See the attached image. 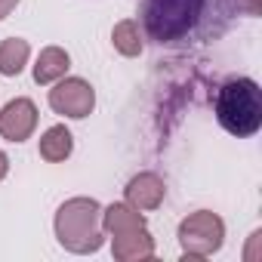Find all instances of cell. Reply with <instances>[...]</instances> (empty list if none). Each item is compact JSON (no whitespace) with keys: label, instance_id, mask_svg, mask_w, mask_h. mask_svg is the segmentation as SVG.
I'll return each mask as SVG.
<instances>
[{"label":"cell","instance_id":"obj_1","mask_svg":"<svg viewBox=\"0 0 262 262\" xmlns=\"http://www.w3.org/2000/svg\"><path fill=\"white\" fill-rule=\"evenodd\" d=\"M234 16V0H142L139 25L158 47H191L219 40Z\"/></svg>","mask_w":262,"mask_h":262},{"label":"cell","instance_id":"obj_2","mask_svg":"<svg viewBox=\"0 0 262 262\" xmlns=\"http://www.w3.org/2000/svg\"><path fill=\"white\" fill-rule=\"evenodd\" d=\"M216 120L225 133L247 139L262 126V90L250 77H228L213 99Z\"/></svg>","mask_w":262,"mask_h":262},{"label":"cell","instance_id":"obj_3","mask_svg":"<svg viewBox=\"0 0 262 262\" xmlns=\"http://www.w3.org/2000/svg\"><path fill=\"white\" fill-rule=\"evenodd\" d=\"M56 237L71 253H96L102 247V207L93 198H71L56 213Z\"/></svg>","mask_w":262,"mask_h":262},{"label":"cell","instance_id":"obj_4","mask_svg":"<svg viewBox=\"0 0 262 262\" xmlns=\"http://www.w3.org/2000/svg\"><path fill=\"white\" fill-rule=\"evenodd\" d=\"M222 241H225V222L210 210H198L179 222V244L191 259L213 256L222 247Z\"/></svg>","mask_w":262,"mask_h":262},{"label":"cell","instance_id":"obj_5","mask_svg":"<svg viewBox=\"0 0 262 262\" xmlns=\"http://www.w3.org/2000/svg\"><path fill=\"white\" fill-rule=\"evenodd\" d=\"M50 108L65 117H86L96 108V93L83 77H59L56 86L50 90Z\"/></svg>","mask_w":262,"mask_h":262},{"label":"cell","instance_id":"obj_6","mask_svg":"<svg viewBox=\"0 0 262 262\" xmlns=\"http://www.w3.org/2000/svg\"><path fill=\"white\" fill-rule=\"evenodd\" d=\"M37 126V105L31 99H13L0 108V136L10 142H25L31 139Z\"/></svg>","mask_w":262,"mask_h":262},{"label":"cell","instance_id":"obj_7","mask_svg":"<svg viewBox=\"0 0 262 262\" xmlns=\"http://www.w3.org/2000/svg\"><path fill=\"white\" fill-rule=\"evenodd\" d=\"M167 185L158 173H139L126 182V204H133L136 210H158L164 204Z\"/></svg>","mask_w":262,"mask_h":262},{"label":"cell","instance_id":"obj_8","mask_svg":"<svg viewBox=\"0 0 262 262\" xmlns=\"http://www.w3.org/2000/svg\"><path fill=\"white\" fill-rule=\"evenodd\" d=\"M142 228H148L142 210H136L126 201L111 204L108 210H102V231H108L111 237H120V234H129V231H142Z\"/></svg>","mask_w":262,"mask_h":262},{"label":"cell","instance_id":"obj_9","mask_svg":"<svg viewBox=\"0 0 262 262\" xmlns=\"http://www.w3.org/2000/svg\"><path fill=\"white\" fill-rule=\"evenodd\" d=\"M111 253L120 262H133V259H151L155 256V241L148 234V228L142 231H129L120 237H111Z\"/></svg>","mask_w":262,"mask_h":262},{"label":"cell","instance_id":"obj_10","mask_svg":"<svg viewBox=\"0 0 262 262\" xmlns=\"http://www.w3.org/2000/svg\"><path fill=\"white\" fill-rule=\"evenodd\" d=\"M71 68V56L62 47H47L40 50L37 62H34V80L37 83H56L59 77H65V71Z\"/></svg>","mask_w":262,"mask_h":262},{"label":"cell","instance_id":"obj_11","mask_svg":"<svg viewBox=\"0 0 262 262\" xmlns=\"http://www.w3.org/2000/svg\"><path fill=\"white\" fill-rule=\"evenodd\" d=\"M28 56H31L28 40H22V37H7L4 43H0V74H4V77L22 74V68L28 65Z\"/></svg>","mask_w":262,"mask_h":262},{"label":"cell","instance_id":"obj_12","mask_svg":"<svg viewBox=\"0 0 262 262\" xmlns=\"http://www.w3.org/2000/svg\"><path fill=\"white\" fill-rule=\"evenodd\" d=\"M71 148H74V139H71V133H68L62 123L50 126L47 133L40 136V158H43V161H50V164L65 161V158L71 155Z\"/></svg>","mask_w":262,"mask_h":262},{"label":"cell","instance_id":"obj_13","mask_svg":"<svg viewBox=\"0 0 262 262\" xmlns=\"http://www.w3.org/2000/svg\"><path fill=\"white\" fill-rule=\"evenodd\" d=\"M111 40H114V50L120 53V56H139L142 53V28H139V22H133V19H123V22H117L114 25V31H111Z\"/></svg>","mask_w":262,"mask_h":262},{"label":"cell","instance_id":"obj_14","mask_svg":"<svg viewBox=\"0 0 262 262\" xmlns=\"http://www.w3.org/2000/svg\"><path fill=\"white\" fill-rule=\"evenodd\" d=\"M234 10L247 13V16H259L262 13V0H234Z\"/></svg>","mask_w":262,"mask_h":262},{"label":"cell","instance_id":"obj_15","mask_svg":"<svg viewBox=\"0 0 262 262\" xmlns=\"http://www.w3.org/2000/svg\"><path fill=\"white\" fill-rule=\"evenodd\" d=\"M16 7H19V0H0V19H7Z\"/></svg>","mask_w":262,"mask_h":262},{"label":"cell","instance_id":"obj_16","mask_svg":"<svg viewBox=\"0 0 262 262\" xmlns=\"http://www.w3.org/2000/svg\"><path fill=\"white\" fill-rule=\"evenodd\" d=\"M7 173H10V158L0 151V182H4V176H7Z\"/></svg>","mask_w":262,"mask_h":262}]
</instances>
